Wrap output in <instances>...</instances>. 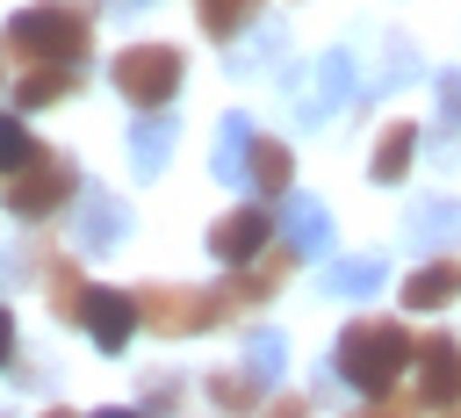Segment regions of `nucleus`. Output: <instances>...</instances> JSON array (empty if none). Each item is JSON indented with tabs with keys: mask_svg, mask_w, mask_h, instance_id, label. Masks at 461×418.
I'll return each mask as SVG.
<instances>
[{
	"mask_svg": "<svg viewBox=\"0 0 461 418\" xmlns=\"http://www.w3.org/2000/svg\"><path fill=\"white\" fill-rule=\"evenodd\" d=\"M411 360H418V339H411L396 317H353V324L339 332V346H331V375L353 382L360 396H389Z\"/></svg>",
	"mask_w": 461,
	"mask_h": 418,
	"instance_id": "obj_1",
	"label": "nucleus"
},
{
	"mask_svg": "<svg viewBox=\"0 0 461 418\" xmlns=\"http://www.w3.org/2000/svg\"><path fill=\"white\" fill-rule=\"evenodd\" d=\"M108 79H115L122 101H137V108H166V101L180 94V50H173V43H130V50H115Z\"/></svg>",
	"mask_w": 461,
	"mask_h": 418,
	"instance_id": "obj_2",
	"label": "nucleus"
},
{
	"mask_svg": "<svg viewBox=\"0 0 461 418\" xmlns=\"http://www.w3.org/2000/svg\"><path fill=\"white\" fill-rule=\"evenodd\" d=\"M14 216H50V209H65V202H79V173H72V159H58V151H36L22 173H7V195H0Z\"/></svg>",
	"mask_w": 461,
	"mask_h": 418,
	"instance_id": "obj_3",
	"label": "nucleus"
},
{
	"mask_svg": "<svg viewBox=\"0 0 461 418\" xmlns=\"http://www.w3.org/2000/svg\"><path fill=\"white\" fill-rule=\"evenodd\" d=\"M14 43L36 65H79L86 58V22L72 7H22L14 14Z\"/></svg>",
	"mask_w": 461,
	"mask_h": 418,
	"instance_id": "obj_4",
	"label": "nucleus"
},
{
	"mask_svg": "<svg viewBox=\"0 0 461 418\" xmlns=\"http://www.w3.org/2000/svg\"><path fill=\"white\" fill-rule=\"evenodd\" d=\"M137 317H144L151 332H166V339H194V332H209V324L230 317V310H223L216 288H144V295H137Z\"/></svg>",
	"mask_w": 461,
	"mask_h": 418,
	"instance_id": "obj_5",
	"label": "nucleus"
},
{
	"mask_svg": "<svg viewBox=\"0 0 461 418\" xmlns=\"http://www.w3.org/2000/svg\"><path fill=\"white\" fill-rule=\"evenodd\" d=\"M454 396H461V346H454V332H425L418 339V404L447 411Z\"/></svg>",
	"mask_w": 461,
	"mask_h": 418,
	"instance_id": "obj_6",
	"label": "nucleus"
},
{
	"mask_svg": "<svg viewBox=\"0 0 461 418\" xmlns=\"http://www.w3.org/2000/svg\"><path fill=\"white\" fill-rule=\"evenodd\" d=\"M274 245V216L259 209V202H245V209H230L216 231H209V252L223 259V267H245V259H259Z\"/></svg>",
	"mask_w": 461,
	"mask_h": 418,
	"instance_id": "obj_7",
	"label": "nucleus"
},
{
	"mask_svg": "<svg viewBox=\"0 0 461 418\" xmlns=\"http://www.w3.org/2000/svg\"><path fill=\"white\" fill-rule=\"evenodd\" d=\"M288 267H295V245H281V252L267 245L259 259H245V267H230V281L216 288V295H223V310H252V303H267V295H274V288L288 281Z\"/></svg>",
	"mask_w": 461,
	"mask_h": 418,
	"instance_id": "obj_8",
	"label": "nucleus"
},
{
	"mask_svg": "<svg viewBox=\"0 0 461 418\" xmlns=\"http://www.w3.org/2000/svg\"><path fill=\"white\" fill-rule=\"evenodd\" d=\"M79 324H86V339H94L101 353H122V346H130V332H137L144 317H137V295H122V288H86Z\"/></svg>",
	"mask_w": 461,
	"mask_h": 418,
	"instance_id": "obj_9",
	"label": "nucleus"
},
{
	"mask_svg": "<svg viewBox=\"0 0 461 418\" xmlns=\"http://www.w3.org/2000/svg\"><path fill=\"white\" fill-rule=\"evenodd\" d=\"M353 58L346 50H324L317 65H310V86H303V123H324V115H339L346 101H353Z\"/></svg>",
	"mask_w": 461,
	"mask_h": 418,
	"instance_id": "obj_10",
	"label": "nucleus"
},
{
	"mask_svg": "<svg viewBox=\"0 0 461 418\" xmlns=\"http://www.w3.org/2000/svg\"><path fill=\"white\" fill-rule=\"evenodd\" d=\"M454 295H461V259H454V252L425 259V267L403 281V310H447Z\"/></svg>",
	"mask_w": 461,
	"mask_h": 418,
	"instance_id": "obj_11",
	"label": "nucleus"
},
{
	"mask_svg": "<svg viewBox=\"0 0 461 418\" xmlns=\"http://www.w3.org/2000/svg\"><path fill=\"white\" fill-rule=\"evenodd\" d=\"M281 238H288L295 252H324V245H331L324 202H317V195H281Z\"/></svg>",
	"mask_w": 461,
	"mask_h": 418,
	"instance_id": "obj_12",
	"label": "nucleus"
},
{
	"mask_svg": "<svg viewBox=\"0 0 461 418\" xmlns=\"http://www.w3.org/2000/svg\"><path fill=\"white\" fill-rule=\"evenodd\" d=\"M403 238H411V252H447L461 238V202H418Z\"/></svg>",
	"mask_w": 461,
	"mask_h": 418,
	"instance_id": "obj_13",
	"label": "nucleus"
},
{
	"mask_svg": "<svg viewBox=\"0 0 461 418\" xmlns=\"http://www.w3.org/2000/svg\"><path fill=\"white\" fill-rule=\"evenodd\" d=\"M173 159V115H144L130 130V173L137 180H158V166Z\"/></svg>",
	"mask_w": 461,
	"mask_h": 418,
	"instance_id": "obj_14",
	"label": "nucleus"
},
{
	"mask_svg": "<svg viewBox=\"0 0 461 418\" xmlns=\"http://www.w3.org/2000/svg\"><path fill=\"white\" fill-rule=\"evenodd\" d=\"M418 137H425V130H411V123H389V130H382V144H375V159H367V173H375L382 187H396V180L411 173V159H418Z\"/></svg>",
	"mask_w": 461,
	"mask_h": 418,
	"instance_id": "obj_15",
	"label": "nucleus"
},
{
	"mask_svg": "<svg viewBox=\"0 0 461 418\" xmlns=\"http://www.w3.org/2000/svg\"><path fill=\"white\" fill-rule=\"evenodd\" d=\"M245 187H252V195H288V144H281V137H252Z\"/></svg>",
	"mask_w": 461,
	"mask_h": 418,
	"instance_id": "obj_16",
	"label": "nucleus"
},
{
	"mask_svg": "<svg viewBox=\"0 0 461 418\" xmlns=\"http://www.w3.org/2000/svg\"><path fill=\"white\" fill-rule=\"evenodd\" d=\"M245 159H252V123H245V115H223V130H216V159H209L216 180L238 187V180H245Z\"/></svg>",
	"mask_w": 461,
	"mask_h": 418,
	"instance_id": "obj_17",
	"label": "nucleus"
},
{
	"mask_svg": "<svg viewBox=\"0 0 461 418\" xmlns=\"http://www.w3.org/2000/svg\"><path fill=\"white\" fill-rule=\"evenodd\" d=\"M122 231H130V209H122V202L79 195V238H86V245H108V238H122Z\"/></svg>",
	"mask_w": 461,
	"mask_h": 418,
	"instance_id": "obj_18",
	"label": "nucleus"
},
{
	"mask_svg": "<svg viewBox=\"0 0 461 418\" xmlns=\"http://www.w3.org/2000/svg\"><path fill=\"white\" fill-rule=\"evenodd\" d=\"M79 79H72V65H36L29 79H14V101L22 108H50V101H65Z\"/></svg>",
	"mask_w": 461,
	"mask_h": 418,
	"instance_id": "obj_19",
	"label": "nucleus"
},
{
	"mask_svg": "<svg viewBox=\"0 0 461 418\" xmlns=\"http://www.w3.org/2000/svg\"><path fill=\"white\" fill-rule=\"evenodd\" d=\"M382 281H389V267H382V259H339V267L324 274V288H331V295H353V303H367Z\"/></svg>",
	"mask_w": 461,
	"mask_h": 418,
	"instance_id": "obj_20",
	"label": "nucleus"
},
{
	"mask_svg": "<svg viewBox=\"0 0 461 418\" xmlns=\"http://www.w3.org/2000/svg\"><path fill=\"white\" fill-rule=\"evenodd\" d=\"M209 404L223 411V418H245L252 404H259V375L245 368V375H209Z\"/></svg>",
	"mask_w": 461,
	"mask_h": 418,
	"instance_id": "obj_21",
	"label": "nucleus"
},
{
	"mask_svg": "<svg viewBox=\"0 0 461 418\" xmlns=\"http://www.w3.org/2000/svg\"><path fill=\"white\" fill-rule=\"evenodd\" d=\"M194 7H202V29H209L216 43H230V36L259 14V0H194Z\"/></svg>",
	"mask_w": 461,
	"mask_h": 418,
	"instance_id": "obj_22",
	"label": "nucleus"
},
{
	"mask_svg": "<svg viewBox=\"0 0 461 418\" xmlns=\"http://www.w3.org/2000/svg\"><path fill=\"white\" fill-rule=\"evenodd\" d=\"M245 368H252L259 382H281V368H288V346H281V332H252V339H245Z\"/></svg>",
	"mask_w": 461,
	"mask_h": 418,
	"instance_id": "obj_23",
	"label": "nucleus"
},
{
	"mask_svg": "<svg viewBox=\"0 0 461 418\" xmlns=\"http://www.w3.org/2000/svg\"><path fill=\"white\" fill-rule=\"evenodd\" d=\"M29 159H36V137H29V123L0 115V180H7V173H22Z\"/></svg>",
	"mask_w": 461,
	"mask_h": 418,
	"instance_id": "obj_24",
	"label": "nucleus"
},
{
	"mask_svg": "<svg viewBox=\"0 0 461 418\" xmlns=\"http://www.w3.org/2000/svg\"><path fill=\"white\" fill-rule=\"evenodd\" d=\"M439 123H447L439 151H454L461 144V72H439Z\"/></svg>",
	"mask_w": 461,
	"mask_h": 418,
	"instance_id": "obj_25",
	"label": "nucleus"
},
{
	"mask_svg": "<svg viewBox=\"0 0 461 418\" xmlns=\"http://www.w3.org/2000/svg\"><path fill=\"white\" fill-rule=\"evenodd\" d=\"M303 411H310V404H303V396H274V404H267V411H259V418H303Z\"/></svg>",
	"mask_w": 461,
	"mask_h": 418,
	"instance_id": "obj_26",
	"label": "nucleus"
},
{
	"mask_svg": "<svg viewBox=\"0 0 461 418\" xmlns=\"http://www.w3.org/2000/svg\"><path fill=\"white\" fill-rule=\"evenodd\" d=\"M7 360H14V317L0 310V368H7Z\"/></svg>",
	"mask_w": 461,
	"mask_h": 418,
	"instance_id": "obj_27",
	"label": "nucleus"
},
{
	"mask_svg": "<svg viewBox=\"0 0 461 418\" xmlns=\"http://www.w3.org/2000/svg\"><path fill=\"white\" fill-rule=\"evenodd\" d=\"M360 418H411V411H403V404H382V396H375V411H360Z\"/></svg>",
	"mask_w": 461,
	"mask_h": 418,
	"instance_id": "obj_28",
	"label": "nucleus"
},
{
	"mask_svg": "<svg viewBox=\"0 0 461 418\" xmlns=\"http://www.w3.org/2000/svg\"><path fill=\"white\" fill-rule=\"evenodd\" d=\"M94 418H151V411H94Z\"/></svg>",
	"mask_w": 461,
	"mask_h": 418,
	"instance_id": "obj_29",
	"label": "nucleus"
},
{
	"mask_svg": "<svg viewBox=\"0 0 461 418\" xmlns=\"http://www.w3.org/2000/svg\"><path fill=\"white\" fill-rule=\"evenodd\" d=\"M43 418H72V411H43Z\"/></svg>",
	"mask_w": 461,
	"mask_h": 418,
	"instance_id": "obj_30",
	"label": "nucleus"
}]
</instances>
